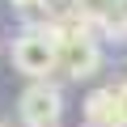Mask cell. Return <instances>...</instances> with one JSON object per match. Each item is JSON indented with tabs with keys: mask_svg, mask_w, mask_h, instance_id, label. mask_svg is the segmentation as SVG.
Returning a JSON list of instances; mask_svg holds the SVG:
<instances>
[{
	"mask_svg": "<svg viewBox=\"0 0 127 127\" xmlns=\"http://www.w3.org/2000/svg\"><path fill=\"white\" fill-rule=\"evenodd\" d=\"M21 127H59L64 119V89L55 81H30L21 102H17Z\"/></svg>",
	"mask_w": 127,
	"mask_h": 127,
	"instance_id": "3957f363",
	"label": "cell"
},
{
	"mask_svg": "<svg viewBox=\"0 0 127 127\" xmlns=\"http://www.w3.org/2000/svg\"><path fill=\"white\" fill-rule=\"evenodd\" d=\"M119 4H123V0H76V13H81V21H89V26H106Z\"/></svg>",
	"mask_w": 127,
	"mask_h": 127,
	"instance_id": "277c9868",
	"label": "cell"
},
{
	"mask_svg": "<svg viewBox=\"0 0 127 127\" xmlns=\"http://www.w3.org/2000/svg\"><path fill=\"white\" fill-rule=\"evenodd\" d=\"M9 4H13V9H21V13H26V9H38V4H47V0H9Z\"/></svg>",
	"mask_w": 127,
	"mask_h": 127,
	"instance_id": "8992f818",
	"label": "cell"
},
{
	"mask_svg": "<svg viewBox=\"0 0 127 127\" xmlns=\"http://www.w3.org/2000/svg\"><path fill=\"white\" fill-rule=\"evenodd\" d=\"M0 127H9V123H0Z\"/></svg>",
	"mask_w": 127,
	"mask_h": 127,
	"instance_id": "ba28073f",
	"label": "cell"
},
{
	"mask_svg": "<svg viewBox=\"0 0 127 127\" xmlns=\"http://www.w3.org/2000/svg\"><path fill=\"white\" fill-rule=\"evenodd\" d=\"M110 127H127V81L114 85V123Z\"/></svg>",
	"mask_w": 127,
	"mask_h": 127,
	"instance_id": "5b68a950",
	"label": "cell"
},
{
	"mask_svg": "<svg viewBox=\"0 0 127 127\" xmlns=\"http://www.w3.org/2000/svg\"><path fill=\"white\" fill-rule=\"evenodd\" d=\"M85 127H97V123H85Z\"/></svg>",
	"mask_w": 127,
	"mask_h": 127,
	"instance_id": "52a82bcc",
	"label": "cell"
},
{
	"mask_svg": "<svg viewBox=\"0 0 127 127\" xmlns=\"http://www.w3.org/2000/svg\"><path fill=\"white\" fill-rule=\"evenodd\" d=\"M13 68L26 72L30 81H51L55 76L59 55H55L51 30H26L21 38H13Z\"/></svg>",
	"mask_w": 127,
	"mask_h": 127,
	"instance_id": "7a4b0ae2",
	"label": "cell"
},
{
	"mask_svg": "<svg viewBox=\"0 0 127 127\" xmlns=\"http://www.w3.org/2000/svg\"><path fill=\"white\" fill-rule=\"evenodd\" d=\"M51 38H55V55H59V68L55 76L64 81H85L97 72V64H102V47H97V34L89 21L72 17V21H55L47 26Z\"/></svg>",
	"mask_w": 127,
	"mask_h": 127,
	"instance_id": "6da1fadb",
	"label": "cell"
}]
</instances>
